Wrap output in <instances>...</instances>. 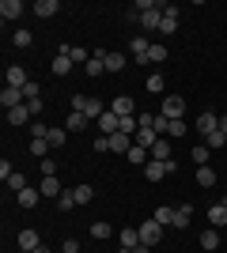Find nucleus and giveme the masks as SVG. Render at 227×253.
Returning a JSON list of instances; mask_svg holds the SVG:
<instances>
[{"instance_id": "nucleus-52", "label": "nucleus", "mask_w": 227, "mask_h": 253, "mask_svg": "<svg viewBox=\"0 0 227 253\" xmlns=\"http://www.w3.org/2000/svg\"><path fill=\"white\" fill-rule=\"evenodd\" d=\"M220 204H224V208H227V193H224V201H220Z\"/></svg>"}, {"instance_id": "nucleus-34", "label": "nucleus", "mask_w": 227, "mask_h": 253, "mask_svg": "<svg viewBox=\"0 0 227 253\" xmlns=\"http://www.w3.org/2000/svg\"><path fill=\"white\" fill-rule=\"evenodd\" d=\"M57 208H61V211H72V208H76V197H72V189H65L61 197H57Z\"/></svg>"}, {"instance_id": "nucleus-25", "label": "nucleus", "mask_w": 227, "mask_h": 253, "mask_svg": "<svg viewBox=\"0 0 227 253\" xmlns=\"http://www.w3.org/2000/svg\"><path fill=\"white\" fill-rule=\"evenodd\" d=\"M38 201H42V193H38V189H31V185H27V189L19 193V204H23V208H34Z\"/></svg>"}, {"instance_id": "nucleus-12", "label": "nucleus", "mask_w": 227, "mask_h": 253, "mask_svg": "<svg viewBox=\"0 0 227 253\" xmlns=\"http://www.w3.org/2000/svg\"><path fill=\"white\" fill-rule=\"evenodd\" d=\"M110 110H114L118 117H136V114H133V98H129V95L114 98V102H110Z\"/></svg>"}, {"instance_id": "nucleus-29", "label": "nucleus", "mask_w": 227, "mask_h": 253, "mask_svg": "<svg viewBox=\"0 0 227 253\" xmlns=\"http://www.w3.org/2000/svg\"><path fill=\"white\" fill-rule=\"evenodd\" d=\"M151 219H155V223H174V208H171V204H159Z\"/></svg>"}, {"instance_id": "nucleus-50", "label": "nucleus", "mask_w": 227, "mask_h": 253, "mask_svg": "<svg viewBox=\"0 0 227 253\" xmlns=\"http://www.w3.org/2000/svg\"><path fill=\"white\" fill-rule=\"evenodd\" d=\"M133 253H151V250H148V246H136V250H133Z\"/></svg>"}, {"instance_id": "nucleus-39", "label": "nucleus", "mask_w": 227, "mask_h": 253, "mask_svg": "<svg viewBox=\"0 0 227 253\" xmlns=\"http://www.w3.org/2000/svg\"><path fill=\"white\" fill-rule=\"evenodd\" d=\"M8 189H15V193H23V189H27V178H23L19 170H15V174L8 178Z\"/></svg>"}, {"instance_id": "nucleus-40", "label": "nucleus", "mask_w": 227, "mask_h": 253, "mask_svg": "<svg viewBox=\"0 0 227 253\" xmlns=\"http://www.w3.org/2000/svg\"><path fill=\"white\" fill-rule=\"evenodd\" d=\"M65 132H68V128H49V136H45V140H49L53 148H61V144H65Z\"/></svg>"}, {"instance_id": "nucleus-11", "label": "nucleus", "mask_w": 227, "mask_h": 253, "mask_svg": "<svg viewBox=\"0 0 227 253\" xmlns=\"http://www.w3.org/2000/svg\"><path fill=\"white\" fill-rule=\"evenodd\" d=\"M49 148H53V144H49L45 136H34V140H31V155L38 159V163H42V159H49Z\"/></svg>"}, {"instance_id": "nucleus-30", "label": "nucleus", "mask_w": 227, "mask_h": 253, "mask_svg": "<svg viewBox=\"0 0 227 253\" xmlns=\"http://www.w3.org/2000/svg\"><path fill=\"white\" fill-rule=\"evenodd\" d=\"M87 121H91V117H87V114H76V110H72V114H68V128H72V132H80V128H87Z\"/></svg>"}, {"instance_id": "nucleus-20", "label": "nucleus", "mask_w": 227, "mask_h": 253, "mask_svg": "<svg viewBox=\"0 0 227 253\" xmlns=\"http://www.w3.org/2000/svg\"><path fill=\"white\" fill-rule=\"evenodd\" d=\"M38 231H31V227H27V231H19V250H38Z\"/></svg>"}, {"instance_id": "nucleus-36", "label": "nucleus", "mask_w": 227, "mask_h": 253, "mask_svg": "<svg viewBox=\"0 0 227 253\" xmlns=\"http://www.w3.org/2000/svg\"><path fill=\"white\" fill-rule=\"evenodd\" d=\"M129 163H136V167H140V163H144V167H148V151L133 144V148H129Z\"/></svg>"}, {"instance_id": "nucleus-22", "label": "nucleus", "mask_w": 227, "mask_h": 253, "mask_svg": "<svg viewBox=\"0 0 227 253\" xmlns=\"http://www.w3.org/2000/svg\"><path fill=\"white\" fill-rule=\"evenodd\" d=\"M197 185H201V189L216 185V170H212V167H197Z\"/></svg>"}, {"instance_id": "nucleus-5", "label": "nucleus", "mask_w": 227, "mask_h": 253, "mask_svg": "<svg viewBox=\"0 0 227 253\" xmlns=\"http://www.w3.org/2000/svg\"><path fill=\"white\" fill-rule=\"evenodd\" d=\"M159 23H163V4H155L151 11H140V27L144 31H159Z\"/></svg>"}, {"instance_id": "nucleus-8", "label": "nucleus", "mask_w": 227, "mask_h": 253, "mask_svg": "<svg viewBox=\"0 0 227 253\" xmlns=\"http://www.w3.org/2000/svg\"><path fill=\"white\" fill-rule=\"evenodd\" d=\"M220 128V121H216V114H197V132H205V136H212V132H216Z\"/></svg>"}, {"instance_id": "nucleus-3", "label": "nucleus", "mask_w": 227, "mask_h": 253, "mask_svg": "<svg viewBox=\"0 0 227 253\" xmlns=\"http://www.w3.org/2000/svg\"><path fill=\"white\" fill-rule=\"evenodd\" d=\"M133 144H136V148H144V151L151 155V148L159 144V132H155V128H140V132L133 136Z\"/></svg>"}, {"instance_id": "nucleus-37", "label": "nucleus", "mask_w": 227, "mask_h": 253, "mask_svg": "<svg viewBox=\"0 0 227 253\" xmlns=\"http://www.w3.org/2000/svg\"><path fill=\"white\" fill-rule=\"evenodd\" d=\"M224 144H227V136L220 132V128L212 132V136H205V148H208V151H212V148H224Z\"/></svg>"}, {"instance_id": "nucleus-35", "label": "nucleus", "mask_w": 227, "mask_h": 253, "mask_svg": "<svg viewBox=\"0 0 227 253\" xmlns=\"http://www.w3.org/2000/svg\"><path fill=\"white\" fill-rule=\"evenodd\" d=\"M11 45H15V49H27V45H31V31H15L11 34Z\"/></svg>"}, {"instance_id": "nucleus-13", "label": "nucleus", "mask_w": 227, "mask_h": 253, "mask_svg": "<svg viewBox=\"0 0 227 253\" xmlns=\"http://www.w3.org/2000/svg\"><path fill=\"white\" fill-rule=\"evenodd\" d=\"M0 15H4V23L19 19V15H23V0H4V4H0Z\"/></svg>"}, {"instance_id": "nucleus-14", "label": "nucleus", "mask_w": 227, "mask_h": 253, "mask_svg": "<svg viewBox=\"0 0 227 253\" xmlns=\"http://www.w3.org/2000/svg\"><path fill=\"white\" fill-rule=\"evenodd\" d=\"M57 11H61L57 0H38V4H34V15H38V19H49V15H57Z\"/></svg>"}, {"instance_id": "nucleus-2", "label": "nucleus", "mask_w": 227, "mask_h": 253, "mask_svg": "<svg viewBox=\"0 0 227 253\" xmlns=\"http://www.w3.org/2000/svg\"><path fill=\"white\" fill-rule=\"evenodd\" d=\"M159 238H163V223H155V219H148V223H140V246H159Z\"/></svg>"}, {"instance_id": "nucleus-42", "label": "nucleus", "mask_w": 227, "mask_h": 253, "mask_svg": "<svg viewBox=\"0 0 227 253\" xmlns=\"http://www.w3.org/2000/svg\"><path fill=\"white\" fill-rule=\"evenodd\" d=\"M178 31V19H171V15H163V23H159V34H174Z\"/></svg>"}, {"instance_id": "nucleus-16", "label": "nucleus", "mask_w": 227, "mask_h": 253, "mask_svg": "<svg viewBox=\"0 0 227 253\" xmlns=\"http://www.w3.org/2000/svg\"><path fill=\"white\" fill-rule=\"evenodd\" d=\"M31 80H27V72H23L19 64H8V87H27Z\"/></svg>"}, {"instance_id": "nucleus-6", "label": "nucleus", "mask_w": 227, "mask_h": 253, "mask_svg": "<svg viewBox=\"0 0 227 253\" xmlns=\"http://www.w3.org/2000/svg\"><path fill=\"white\" fill-rule=\"evenodd\" d=\"M121 250H136L140 246V227H121Z\"/></svg>"}, {"instance_id": "nucleus-43", "label": "nucleus", "mask_w": 227, "mask_h": 253, "mask_svg": "<svg viewBox=\"0 0 227 253\" xmlns=\"http://www.w3.org/2000/svg\"><path fill=\"white\" fill-rule=\"evenodd\" d=\"M87 102H91L87 95H72V102H68V106H72L76 114H84V110H87Z\"/></svg>"}, {"instance_id": "nucleus-1", "label": "nucleus", "mask_w": 227, "mask_h": 253, "mask_svg": "<svg viewBox=\"0 0 227 253\" xmlns=\"http://www.w3.org/2000/svg\"><path fill=\"white\" fill-rule=\"evenodd\" d=\"M159 114L167 117V121H178V117L185 114V98L182 95H167V98H163V106H159Z\"/></svg>"}, {"instance_id": "nucleus-9", "label": "nucleus", "mask_w": 227, "mask_h": 253, "mask_svg": "<svg viewBox=\"0 0 227 253\" xmlns=\"http://www.w3.org/2000/svg\"><path fill=\"white\" fill-rule=\"evenodd\" d=\"M167 174H171V167H167V163H155V159L144 167V178H148V181H163Z\"/></svg>"}, {"instance_id": "nucleus-49", "label": "nucleus", "mask_w": 227, "mask_h": 253, "mask_svg": "<svg viewBox=\"0 0 227 253\" xmlns=\"http://www.w3.org/2000/svg\"><path fill=\"white\" fill-rule=\"evenodd\" d=\"M220 132H224V136H227V114L220 117Z\"/></svg>"}, {"instance_id": "nucleus-44", "label": "nucleus", "mask_w": 227, "mask_h": 253, "mask_svg": "<svg viewBox=\"0 0 227 253\" xmlns=\"http://www.w3.org/2000/svg\"><path fill=\"white\" fill-rule=\"evenodd\" d=\"M189 155H193V163H201V167H208V148H205V144H201V148H193V151H189Z\"/></svg>"}, {"instance_id": "nucleus-31", "label": "nucleus", "mask_w": 227, "mask_h": 253, "mask_svg": "<svg viewBox=\"0 0 227 253\" xmlns=\"http://www.w3.org/2000/svg\"><path fill=\"white\" fill-rule=\"evenodd\" d=\"M125 68V57L121 53H106V72H121Z\"/></svg>"}, {"instance_id": "nucleus-23", "label": "nucleus", "mask_w": 227, "mask_h": 253, "mask_svg": "<svg viewBox=\"0 0 227 253\" xmlns=\"http://www.w3.org/2000/svg\"><path fill=\"white\" fill-rule=\"evenodd\" d=\"M53 72L57 76H68V72H72V57H68V53H57V57H53Z\"/></svg>"}, {"instance_id": "nucleus-19", "label": "nucleus", "mask_w": 227, "mask_h": 253, "mask_svg": "<svg viewBox=\"0 0 227 253\" xmlns=\"http://www.w3.org/2000/svg\"><path fill=\"white\" fill-rule=\"evenodd\" d=\"M38 193H42V197H61V193H65V189H61V181H57V178H42V185H38Z\"/></svg>"}, {"instance_id": "nucleus-33", "label": "nucleus", "mask_w": 227, "mask_h": 253, "mask_svg": "<svg viewBox=\"0 0 227 253\" xmlns=\"http://www.w3.org/2000/svg\"><path fill=\"white\" fill-rule=\"evenodd\" d=\"M163 87H167V80H163V72H151V76H148V91H151V95H159Z\"/></svg>"}, {"instance_id": "nucleus-27", "label": "nucleus", "mask_w": 227, "mask_h": 253, "mask_svg": "<svg viewBox=\"0 0 227 253\" xmlns=\"http://www.w3.org/2000/svg\"><path fill=\"white\" fill-rule=\"evenodd\" d=\"M110 234H114L110 223H91V238H95V242H102V238H110Z\"/></svg>"}, {"instance_id": "nucleus-48", "label": "nucleus", "mask_w": 227, "mask_h": 253, "mask_svg": "<svg viewBox=\"0 0 227 253\" xmlns=\"http://www.w3.org/2000/svg\"><path fill=\"white\" fill-rule=\"evenodd\" d=\"M61 253H80V242H72V238H68V242H65V250H61Z\"/></svg>"}, {"instance_id": "nucleus-4", "label": "nucleus", "mask_w": 227, "mask_h": 253, "mask_svg": "<svg viewBox=\"0 0 227 253\" xmlns=\"http://www.w3.org/2000/svg\"><path fill=\"white\" fill-rule=\"evenodd\" d=\"M0 102H4V110L23 106V102H27V98H23V87H4V91H0Z\"/></svg>"}, {"instance_id": "nucleus-18", "label": "nucleus", "mask_w": 227, "mask_h": 253, "mask_svg": "<svg viewBox=\"0 0 227 253\" xmlns=\"http://www.w3.org/2000/svg\"><path fill=\"white\" fill-rule=\"evenodd\" d=\"M31 110H27V102H23V106H15V110H8V121H11V125H27V121H31Z\"/></svg>"}, {"instance_id": "nucleus-38", "label": "nucleus", "mask_w": 227, "mask_h": 253, "mask_svg": "<svg viewBox=\"0 0 227 253\" xmlns=\"http://www.w3.org/2000/svg\"><path fill=\"white\" fill-rule=\"evenodd\" d=\"M38 170H42V178H57V163H53V159H42Z\"/></svg>"}, {"instance_id": "nucleus-10", "label": "nucleus", "mask_w": 227, "mask_h": 253, "mask_svg": "<svg viewBox=\"0 0 227 253\" xmlns=\"http://www.w3.org/2000/svg\"><path fill=\"white\" fill-rule=\"evenodd\" d=\"M129 148H133V136H125V132H114V136H110V151L129 155Z\"/></svg>"}, {"instance_id": "nucleus-46", "label": "nucleus", "mask_w": 227, "mask_h": 253, "mask_svg": "<svg viewBox=\"0 0 227 253\" xmlns=\"http://www.w3.org/2000/svg\"><path fill=\"white\" fill-rule=\"evenodd\" d=\"M95 151H98V155H102V151H110V136H98V140H95Z\"/></svg>"}, {"instance_id": "nucleus-54", "label": "nucleus", "mask_w": 227, "mask_h": 253, "mask_svg": "<svg viewBox=\"0 0 227 253\" xmlns=\"http://www.w3.org/2000/svg\"><path fill=\"white\" fill-rule=\"evenodd\" d=\"M23 253H34V250H23Z\"/></svg>"}, {"instance_id": "nucleus-47", "label": "nucleus", "mask_w": 227, "mask_h": 253, "mask_svg": "<svg viewBox=\"0 0 227 253\" xmlns=\"http://www.w3.org/2000/svg\"><path fill=\"white\" fill-rule=\"evenodd\" d=\"M11 174H15V170H11V163H8V159H4V163H0V178L8 181V178H11Z\"/></svg>"}, {"instance_id": "nucleus-21", "label": "nucleus", "mask_w": 227, "mask_h": 253, "mask_svg": "<svg viewBox=\"0 0 227 253\" xmlns=\"http://www.w3.org/2000/svg\"><path fill=\"white\" fill-rule=\"evenodd\" d=\"M208 223H212V227H227V208L224 204H212V208H208Z\"/></svg>"}, {"instance_id": "nucleus-26", "label": "nucleus", "mask_w": 227, "mask_h": 253, "mask_svg": "<svg viewBox=\"0 0 227 253\" xmlns=\"http://www.w3.org/2000/svg\"><path fill=\"white\" fill-rule=\"evenodd\" d=\"M171 227H178V231H182V227H189V208H185V204H178V208H174V223Z\"/></svg>"}, {"instance_id": "nucleus-24", "label": "nucleus", "mask_w": 227, "mask_h": 253, "mask_svg": "<svg viewBox=\"0 0 227 253\" xmlns=\"http://www.w3.org/2000/svg\"><path fill=\"white\" fill-rule=\"evenodd\" d=\"M151 159H155V163H167V159H171V140L159 136V144L151 148Z\"/></svg>"}, {"instance_id": "nucleus-32", "label": "nucleus", "mask_w": 227, "mask_h": 253, "mask_svg": "<svg viewBox=\"0 0 227 253\" xmlns=\"http://www.w3.org/2000/svg\"><path fill=\"white\" fill-rule=\"evenodd\" d=\"M72 197H76V204H87L91 197H95V189H91V185H76V189H72Z\"/></svg>"}, {"instance_id": "nucleus-53", "label": "nucleus", "mask_w": 227, "mask_h": 253, "mask_svg": "<svg viewBox=\"0 0 227 253\" xmlns=\"http://www.w3.org/2000/svg\"><path fill=\"white\" fill-rule=\"evenodd\" d=\"M121 253H133V250H121Z\"/></svg>"}, {"instance_id": "nucleus-51", "label": "nucleus", "mask_w": 227, "mask_h": 253, "mask_svg": "<svg viewBox=\"0 0 227 253\" xmlns=\"http://www.w3.org/2000/svg\"><path fill=\"white\" fill-rule=\"evenodd\" d=\"M34 253H49V250H45V246H38V250H34Z\"/></svg>"}, {"instance_id": "nucleus-45", "label": "nucleus", "mask_w": 227, "mask_h": 253, "mask_svg": "<svg viewBox=\"0 0 227 253\" xmlns=\"http://www.w3.org/2000/svg\"><path fill=\"white\" fill-rule=\"evenodd\" d=\"M167 132H171V136H185L189 128H185V121H182V117H178V121H171V128H167Z\"/></svg>"}, {"instance_id": "nucleus-15", "label": "nucleus", "mask_w": 227, "mask_h": 253, "mask_svg": "<svg viewBox=\"0 0 227 253\" xmlns=\"http://www.w3.org/2000/svg\"><path fill=\"white\" fill-rule=\"evenodd\" d=\"M61 53H68V57H72V64H84V68H87V61H91V53H87V49H80V45H61Z\"/></svg>"}, {"instance_id": "nucleus-28", "label": "nucleus", "mask_w": 227, "mask_h": 253, "mask_svg": "<svg viewBox=\"0 0 227 253\" xmlns=\"http://www.w3.org/2000/svg\"><path fill=\"white\" fill-rule=\"evenodd\" d=\"M163 61H167V45L155 42V45L148 49V64H163Z\"/></svg>"}, {"instance_id": "nucleus-41", "label": "nucleus", "mask_w": 227, "mask_h": 253, "mask_svg": "<svg viewBox=\"0 0 227 253\" xmlns=\"http://www.w3.org/2000/svg\"><path fill=\"white\" fill-rule=\"evenodd\" d=\"M23 98H27V102H38V98H42L38 84H27V87H23Z\"/></svg>"}, {"instance_id": "nucleus-7", "label": "nucleus", "mask_w": 227, "mask_h": 253, "mask_svg": "<svg viewBox=\"0 0 227 253\" xmlns=\"http://www.w3.org/2000/svg\"><path fill=\"white\" fill-rule=\"evenodd\" d=\"M98 128H102L106 136H114V132H118V128H121V117L114 114V110H106V114L98 117Z\"/></svg>"}, {"instance_id": "nucleus-17", "label": "nucleus", "mask_w": 227, "mask_h": 253, "mask_svg": "<svg viewBox=\"0 0 227 253\" xmlns=\"http://www.w3.org/2000/svg\"><path fill=\"white\" fill-rule=\"evenodd\" d=\"M201 250H208V253H212V250H220V231H216V227L201 231Z\"/></svg>"}]
</instances>
